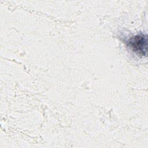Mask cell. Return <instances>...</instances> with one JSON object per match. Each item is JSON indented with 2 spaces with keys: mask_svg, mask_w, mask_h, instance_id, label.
<instances>
[{
  "mask_svg": "<svg viewBox=\"0 0 148 148\" xmlns=\"http://www.w3.org/2000/svg\"><path fill=\"white\" fill-rule=\"evenodd\" d=\"M147 36L143 34H139L127 39L126 45L137 55L146 56L147 51Z\"/></svg>",
  "mask_w": 148,
  "mask_h": 148,
  "instance_id": "cell-1",
  "label": "cell"
}]
</instances>
